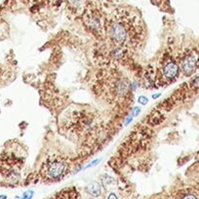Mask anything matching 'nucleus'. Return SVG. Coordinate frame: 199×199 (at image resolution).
<instances>
[{"label":"nucleus","instance_id":"20e7f679","mask_svg":"<svg viewBox=\"0 0 199 199\" xmlns=\"http://www.w3.org/2000/svg\"><path fill=\"white\" fill-rule=\"evenodd\" d=\"M178 72H179L178 65L176 63H174V62H170V63H168L164 67V75L165 77L169 79L175 78L178 75Z\"/></svg>","mask_w":199,"mask_h":199},{"label":"nucleus","instance_id":"0eeeda50","mask_svg":"<svg viewBox=\"0 0 199 199\" xmlns=\"http://www.w3.org/2000/svg\"><path fill=\"white\" fill-rule=\"evenodd\" d=\"M102 182L104 185H112L114 183V179L110 176H104L102 177Z\"/></svg>","mask_w":199,"mask_h":199},{"label":"nucleus","instance_id":"6e6552de","mask_svg":"<svg viewBox=\"0 0 199 199\" xmlns=\"http://www.w3.org/2000/svg\"><path fill=\"white\" fill-rule=\"evenodd\" d=\"M138 102H139L140 104L145 105V104L148 103V98L145 97V96H140V97L138 98Z\"/></svg>","mask_w":199,"mask_h":199},{"label":"nucleus","instance_id":"39448f33","mask_svg":"<svg viewBox=\"0 0 199 199\" xmlns=\"http://www.w3.org/2000/svg\"><path fill=\"white\" fill-rule=\"evenodd\" d=\"M86 191H88L89 194H90L91 196H94V197L99 196L101 193V185L97 182L90 183V185H86Z\"/></svg>","mask_w":199,"mask_h":199},{"label":"nucleus","instance_id":"7ed1b4c3","mask_svg":"<svg viewBox=\"0 0 199 199\" xmlns=\"http://www.w3.org/2000/svg\"><path fill=\"white\" fill-rule=\"evenodd\" d=\"M196 58L194 57H188L184 61H183V64H182V69L183 72L185 74V75H189L192 72L194 71L195 67H196Z\"/></svg>","mask_w":199,"mask_h":199},{"label":"nucleus","instance_id":"1a4fd4ad","mask_svg":"<svg viewBox=\"0 0 199 199\" xmlns=\"http://www.w3.org/2000/svg\"><path fill=\"white\" fill-rule=\"evenodd\" d=\"M193 85L195 88H199V77H197L195 80H194V82H193Z\"/></svg>","mask_w":199,"mask_h":199},{"label":"nucleus","instance_id":"f257e3e1","mask_svg":"<svg viewBox=\"0 0 199 199\" xmlns=\"http://www.w3.org/2000/svg\"><path fill=\"white\" fill-rule=\"evenodd\" d=\"M110 33H111V37L114 39V41H116L117 43H120V44L123 43L127 38L126 29L120 23H114L111 27Z\"/></svg>","mask_w":199,"mask_h":199},{"label":"nucleus","instance_id":"9b49d317","mask_svg":"<svg viewBox=\"0 0 199 199\" xmlns=\"http://www.w3.org/2000/svg\"><path fill=\"white\" fill-rule=\"evenodd\" d=\"M113 197H114V198H117V196L116 194H110V195H109V198H113Z\"/></svg>","mask_w":199,"mask_h":199},{"label":"nucleus","instance_id":"f8f14e48","mask_svg":"<svg viewBox=\"0 0 199 199\" xmlns=\"http://www.w3.org/2000/svg\"><path fill=\"white\" fill-rule=\"evenodd\" d=\"M159 95H160V94H159V93H158V94H155V95H153V98H157V97H158Z\"/></svg>","mask_w":199,"mask_h":199},{"label":"nucleus","instance_id":"423d86ee","mask_svg":"<svg viewBox=\"0 0 199 199\" xmlns=\"http://www.w3.org/2000/svg\"><path fill=\"white\" fill-rule=\"evenodd\" d=\"M127 88H128V85L126 82H121L117 85V92H119L121 95L125 94V92L127 91Z\"/></svg>","mask_w":199,"mask_h":199},{"label":"nucleus","instance_id":"9d476101","mask_svg":"<svg viewBox=\"0 0 199 199\" xmlns=\"http://www.w3.org/2000/svg\"><path fill=\"white\" fill-rule=\"evenodd\" d=\"M32 196V192H31V193H26L23 195V197H31Z\"/></svg>","mask_w":199,"mask_h":199},{"label":"nucleus","instance_id":"f03ea898","mask_svg":"<svg viewBox=\"0 0 199 199\" xmlns=\"http://www.w3.org/2000/svg\"><path fill=\"white\" fill-rule=\"evenodd\" d=\"M65 165L64 163L55 161L48 167V176L53 179H57L61 177L65 172Z\"/></svg>","mask_w":199,"mask_h":199}]
</instances>
